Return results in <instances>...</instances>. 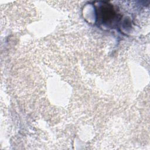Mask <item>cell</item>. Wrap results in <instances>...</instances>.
I'll return each mask as SVG.
<instances>
[{
  "label": "cell",
  "mask_w": 150,
  "mask_h": 150,
  "mask_svg": "<svg viewBox=\"0 0 150 150\" xmlns=\"http://www.w3.org/2000/svg\"><path fill=\"white\" fill-rule=\"evenodd\" d=\"M99 5L96 6L97 19L100 24L107 26H114L120 19L121 15L115 7L109 2H98Z\"/></svg>",
  "instance_id": "obj_1"
}]
</instances>
